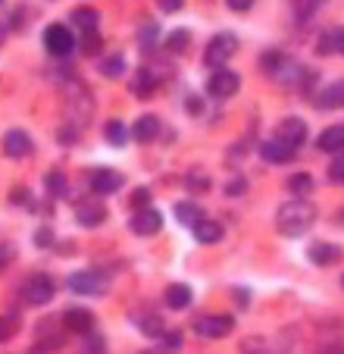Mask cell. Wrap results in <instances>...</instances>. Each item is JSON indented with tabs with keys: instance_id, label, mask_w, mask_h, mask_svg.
<instances>
[{
	"instance_id": "obj_1",
	"label": "cell",
	"mask_w": 344,
	"mask_h": 354,
	"mask_svg": "<svg viewBox=\"0 0 344 354\" xmlns=\"http://www.w3.org/2000/svg\"><path fill=\"white\" fill-rule=\"evenodd\" d=\"M313 223H316V207L307 198H292L276 210V229L282 235H288V239L304 235Z\"/></svg>"
},
{
	"instance_id": "obj_2",
	"label": "cell",
	"mask_w": 344,
	"mask_h": 354,
	"mask_svg": "<svg viewBox=\"0 0 344 354\" xmlns=\"http://www.w3.org/2000/svg\"><path fill=\"white\" fill-rule=\"evenodd\" d=\"M235 50H238V38H235L232 32H219L216 38L207 44L204 50V63L207 66H222L225 60H232Z\"/></svg>"
},
{
	"instance_id": "obj_3",
	"label": "cell",
	"mask_w": 344,
	"mask_h": 354,
	"mask_svg": "<svg viewBox=\"0 0 344 354\" xmlns=\"http://www.w3.org/2000/svg\"><path fill=\"white\" fill-rule=\"evenodd\" d=\"M22 298H26V304H35V308L47 304V301L53 298V282H50V276L32 273L26 282H22Z\"/></svg>"
},
{
	"instance_id": "obj_4",
	"label": "cell",
	"mask_w": 344,
	"mask_h": 354,
	"mask_svg": "<svg viewBox=\"0 0 344 354\" xmlns=\"http://www.w3.org/2000/svg\"><path fill=\"white\" fill-rule=\"evenodd\" d=\"M44 47L53 57H69L75 47V35L66 26H47L44 32Z\"/></svg>"
},
{
	"instance_id": "obj_5",
	"label": "cell",
	"mask_w": 344,
	"mask_h": 354,
	"mask_svg": "<svg viewBox=\"0 0 344 354\" xmlns=\"http://www.w3.org/2000/svg\"><path fill=\"white\" fill-rule=\"evenodd\" d=\"M69 288L75 295H91V298H100L106 295V279L97 273V270H85V273L69 276Z\"/></svg>"
},
{
	"instance_id": "obj_6",
	"label": "cell",
	"mask_w": 344,
	"mask_h": 354,
	"mask_svg": "<svg viewBox=\"0 0 344 354\" xmlns=\"http://www.w3.org/2000/svg\"><path fill=\"white\" fill-rule=\"evenodd\" d=\"M194 329H198V335H204V339H225V335H232L235 320L225 314L200 317V320H194Z\"/></svg>"
},
{
	"instance_id": "obj_7",
	"label": "cell",
	"mask_w": 344,
	"mask_h": 354,
	"mask_svg": "<svg viewBox=\"0 0 344 354\" xmlns=\"http://www.w3.org/2000/svg\"><path fill=\"white\" fill-rule=\"evenodd\" d=\"M241 79L238 73H232V69H216V73L210 75V82H207V94L210 97H232L235 91H238Z\"/></svg>"
},
{
	"instance_id": "obj_8",
	"label": "cell",
	"mask_w": 344,
	"mask_h": 354,
	"mask_svg": "<svg viewBox=\"0 0 344 354\" xmlns=\"http://www.w3.org/2000/svg\"><path fill=\"white\" fill-rule=\"evenodd\" d=\"M75 220H79L82 226H88V229L100 226V223L106 220L104 201H100V198H85V201H79V204H75Z\"/></svg>"
},
{
	"instance_id": "obj_9",
	"label": "cell",
	"mask_w": 344,
	"mask_h": 354,
	"mask_svg": "<svg viewBox=\"0 0 344 354\" xmlns=\"http://www.w3.org/2000/svg\"><path fill=\"white\" fill-rule=\"evenodd\" d=\"M128 226H132L135 235H157L160 229H163V216H160V210H153V207H138Z\"/></svg>"
},
{
	"instance_id": "obj_10",
	"label": "cell",
	"mask_w": 344,
	"mask_h": 354,
	"mask_svg": "<svg viewBox=\"0 0 344 354\" xmlns=\"http://www.w3.org/2000/svg\"><path fill=\"white\" fill-rule=\"evenodd\" d=\"M276 138H282L285 145H292V147L304 145V141H307V122L300 120V116H288V120L278 122Z\"/></svg>"
},
{
	"instance_id": "obj_11",
	"label": "cell",
	"mask_w": 344,
	"mask_h": 354,
	"mask_svg": "<svg viewBox=\"0 0 344 354\" xmlns=\"http://www.w3.org/2000/svg\"><path fill=\"white\" fill-rule=\"evenodd\" d=\"M307 257H310L316 267H332V263H341L344 251L338 245H332V241H313V245L307 248Z\"/></svg>"
},
{
	"instance_id": "obj_12",
	"label": "cell",
	"mask_w": 344,
	"mask_h": 354,
	"mask_svg": "<svg viewBox=\"0 0 344 354\" xmlns=\"http://www.w3.org/2000/svg\"><path fill=\"white\" fill-rule=\"evenodd\" d=\"M3 154L13 157V160H22V157L32 154V138H28V132L10 129V132L3 135Z\"/></svg>"
},
{
	"instance_id": "obj_13",
	"label": "cell",
	"mask_w": 344,
	"mask_h": 354,
	"mask_svg": "<svg viewBox=\"0 0 344 354\" xmlns=\"http://www.w3.org/2000/svg\"><path fill=\"white\" fill-rule=\"evenodd\" d=\"M126 185V179H122V173H116V169H94L91 173V192L94 194H113L120 192V188Z\"/></svg>"
},
{
	"instance_id": "obj_14",
	"label": "cell",
	"mask_w": 344,
	"mask_h": 354,
	"mask_svg": "<svg viewBox=\"0 0 344 354\" xmlns=\"http://www.w3.org/2000/svg\"><path fill=\"white\" fill-rule=\"evenodd\" d=\"M260 157L269 163H288L294 157V147L285 145L282 138H266L263 145H260Z\"/></svg>"
},
{
	"instance_id": "obj_15",
	"label": "cell",
	"mask_w": 344,
	"mask_h": 354,
	"mask_svg": "<svg viewBox=\"0 0 344 354\" xmlns=\"http://www.w3.org/2000/svg\"><path fill=\"white\" fill-rule=\"evenodd\" d=\"M63 323H66V329H73V333L88 335L94 329V314L85 308H69L66 314H63Z\"/></svg>"
},
{
	"instance_id": "obj_16",
	"label": "cell",
	"mask_w": 344,
	"mask_h": 354,
	"mask_svg": "<svg viewBox=\"0 0 344 354\" xmlns=\"http://www.w3.org/2000/svg\"><path fill=\"white\" fill-rule=\"evenodd\" d=\"M222 223L219 220H207V216H200L198 223H194V239L200 241V245H216L219 239H222Z\"/></svg>"
},
{
	"instance_id": "obj_17",
	"label": "cell",
	"mask_w": 344,
	"mask_h": 354,
	"mask_svg": "<svg viewBox=\"0 0 344 354\" xmlns=\"http://www.w3.org/2000/svg\"><path fill=\"white\" fill-rule=\"evenodd\" d=\"M66 110H69V120L79 126V122H85L88 116H91V97H88V94L79 88V94H69Z\"/></svg>"
},
{
	"instance_id": "obj_18",
	"label": "cell",
	"mask_w": 344,
	"mask_h": 354,
	"mask_svg": "<svg viewBox=\"0 0 344 354\" xmlns=\"http://www.w3.org/2000/svg\"><path fill=\"white\" fill-rule=\"evenodd\" d=\"M316 107H323V110H338V107H344V82L325 85L323 91L316 94Z\"/></svg>"
},
{
	"instance_id": "obj_19",
	"label": "cell",
	"mask_w": 344,
	"mask_h": 354,
	"mask_svg": "<svg viewBox=\"0 0 344 354\" xmlns=\"http://www.w3.org/2000/svg\"><path fill=\"white\" fill-rule=\"evenodd\" d=\"M157 135H160V120L157 116H151V113L141 116V120L135 122V129H132V138L141 141V145H151Z\"/></svg>"
},
{
	"instance_id": "obj_20",
	"label": "cell",
	"mask_w": 344,
	"mask_h": 354,
	"mask_svg": "<svg viewBox=\"0 0 344 354\" xmlns=\"http://www.w3.org/2000/svg\"><path fill=\"white\" fill-rule=\"evenodd\" d=\"M316 147L325 151V154H338V151H344V126L325 129V132L316 138Z\"/></svg>"
},
{
	"instance_id": "obj_21",
	"label": "cell",
	"mask_w": 344,
	"mask_h": 354,
	"mask_svg": "<svg viewBox=\"0 0 344 354\" xmlns=\"http://www.w3.org/2000/svg\"><path fill=\"white\" fill-rule=\"evenodd\" d=\"M163 298H166V308H172V310H185L188 304H191V288L182 286V282H175V286L166 288Z\"/></svg>"
},
{
	"instance_id": "obj_22",
	"label": "cell",
	"mask_w": 344,
	"mask_h": 354,
	"mask_svg": "<svg viewBox=\"0 0 344 354\" xmlns=\"http://www.w3.org/2000/svg\"><path fill=\"white\" fill-rule=\"evenodd\" d=\"M135 326H138L144 335H151V339H160V335L166 333L163 320H160L157 314H138V317H135Z\"/></svg>"
},
{
	"instance_id": "obj_23",
	"label": "cell",
	"mask_w": 344,
	"mask_h": 354,
	"mask_svg": "<svg viewBox=\"0 0 344 354\" xmlns=\"http://www.w3.org/2000/svg\"><path fill=\"white\" fill-rule=\"evenodd\" d=\"M175 216H179V223L182 226H188V229H194V223L200 220V207L198 204H191V201H182V204H175Z\"/></svg>"
},
{
	"instance_id": "obj_24",
	"label": "cell",
	"mask_w": 344,
	"mask_h": 354,
	"mask_svg": "<svg viewBox=\"0 0 344 354\" xmlns=\"http://www.w3.org/2000/svg\"><path fill=\"white\" fill-rule=\"evenodd\" d=\"M153 85H157V75H153V69H141L138 75H135V94L138 97H151V91H153Z\"/></svg>"
},
{
	"instance_id": "obj_25",
	"label": "cell",
	"mask_w": 344,
	"mask_h": 354,
	"mask_svg": "<svg viewBox=\"0 0 344 354\" xmlns=\"http://www.w3.org/2000/svg\"><path fill=\"white\" fill-rule=\"evenodd\" d=\"M104 135H106V141H110V145H116V147H122L128 141V129L122 126L120 120H110L104 126Z\"/></svg>"
},
{
	"instance_id": "obj_26",
	"label": "cell",
	"mask_w": 344,
	"mask_h": 354,
	"mask_svg": "<svg viewBox=\"0 0 344 354\" xmlns=\"http://www.w3.org/2000/svg\"><path fill=\"white\" fill-rule=\"evenodd\" d=\"M188 44H191V35H188L185 28H175V32L166 35V50H169V54H182Z\"/></svg>"
},
{
	"instance_id": "obj_27",
	"label": "cell",
	"mask_w": 344,
	"mask_h": 354,
	"mask_svg": "<svg viewBox=\"0 0 344 354\" xmlns=\"http://www.w3.org/2000/svg\"><path fill=\"white\" fill-rule=\"evenodd\" d=\"M73 22L79 28H85V32H91V28H97V10H91V7L73 10Z\"/></svg>"
},
{
	"instance_id": "obj_28",
	"label": "cell",
	"mask_w": 344,
	"mask_h": 354,
	"mask_svg": "<svg viewBox=\"0 0 344 354\" xmlns=\"http://www.w3.org/2000/svg\"><path fill=\"white\" fill-rule=\"evenodd\" d=\"M288 192L298 194V198H304V194L313 192V179H310V176H304V173L292 176V179H288Z\"/></svg>"
},
{
	"instance_id": "obj_29",
	"label": "cell",
	"mask_w": 344,
	"mask_h": 354,
	"mask_svg": "<svg viewBox=\"0 0 344 354\" xmlns=\"http://www.w3.org/2000/svg\"><path fill=\"white\" fill-rule=\"evenodd\" d=\"M122 69H126V60H122V57H106V60L100 63V73H104L106 79H116V75H122Z\"/></svg>"
},
{
	"instance_id": "obj_30",
	"label": "cell",
	"mask_w": 344,
	"mask_h": 354,
	"mask_svg": "<svg viewBox=\"0 0 344 354\" xmlns=\"http://www.w3.org/2000/svg\"><path fill=\"white\" fill-rule=\"evenodd\" d=\"M241 354H269V345L260 335H251V339L241 342Z\"/></svg>"
},
{
	"instance_id": "obj_31",
	"label": "cell",
	"mask_w": 344,
	"mask_h": 354,
	"mask_svg": "<svg viewBox=\"0 0 344 354\" xmlns=\"http://www.w3.org/2000/svg\"><path fill=\"white\" fill-rule=\"evenodd\" d=\"M19 333V320L16 317H0V342H10Z\"/></svg>"
},
{
	"instance_id": "obj_32",
	"label": "cell",
	"mask_w": 344,
	"mask_h": 354,
	"mask_svg": "<svg viewBox=\"0 0 344 354\" xmlns=\"http://www.w3.org/2000/svg\"><path fill=\"white\" fill-rule=\"evenodd\" d=\"M329 179L332 182H341V185H344V151H338L335 160L329 163Z\"/></svg>"
},
{
	"instance_id": "obj_33",
	"label": "cell",
	"mask_w": 344,
	"mask_h": 354,
	"mask_svg": "<svg viewBox=\"0 0 344 354\" xmlns=\"http://www.w3.org/2000/svg\"><path fill=\"white\" fill-rule=\"evenodd\" d=\"M47 192H50V194H66V176H63V173H50V176H47Z\"/></svg>"
},
{
	"instance_id": "obj_34",
	"label": "cell",
	"mask_w": 344,
	"mask_h": 354,
	"mask_svg": "<svg viewBox=\"0 0 344 354\" xmlns=\"http://www.w3.org/2000/svg\"><path fill=\"white\" fill-rule=\"evenodd\" d=\"M292 7H294V13H298V19H307V16L319 7V0H292Z\"/></svg>"
},
{
	"instance_id": "obj_35",
	"label": "cell",
	"mask_w": 344,
	"mask_h": 354,
	"mask_svg": "<svg viewBox=\"0 0 344 354\" xmlns=\"http://www.w3.org/2000/svg\"><path fill=\"white\" fill-rule=\"evenodd\" d=\"M13 261H16V245L3 241V245H0V270H7Z\"/></svg>"
},
{
	"instance_id": "obj_36",
	"label": "cell",
	"mask_w": 344,
	"mask_h": 354,
	"mask_svg": "<svg viewBox=\"0 0 344 354\" xmlns=\"http://www.w3.org/2000/svg\"><path fill=\"white\" fill-rule=\"evenodd\" d=\"M82 50H85V54H97L100 50V38H97V32H85V44H82Z\"/></svg>"
},
{
	"instance_id": "obj_37",
	"label": "cell",
	"mask_w": 344,
	"mask_h": 354,
	"mask_svg": "<svg viewBox=\"0 0 344 354\" xmlns=\"http://www.w3.org/2000/svg\"><path fill=\"white\" fill-rule=\"evenodd\" d=\"M147 201H151V192H147V188H138V192L132 194V207H147Z\"/></svg>"
},
{
	"instance_id": "obj_38",
	"label": "cell",
	"mask_w": 344,
	"mask_h": 354,
	"mask_svg": "<svg viewBox=\"0 0 344 354\" xmlns=\"http://www.w3.org/2000/svg\"><path fill=\"white\" fill-rule=\"evenodd\" d=\"M160 339H163V345L169 348V351H175V348L182 345V335H179V333H163Z\"/></svg>"
},
{
	"instance_id": "obj_39",
	"label": "cell",
	"mask_w": 344,
	"mask_h": 354,
	"mask_svg": "<svg viewBox=\"0 0 344 354\" xmlns=\"http://www.w3.org/2000/svg\"><path fill=\"white\" fill-rule=\"evenodd\" d=\"M225 192L232 194V198H238V194H245V192H247V182H245V179H232Z\"/></svg>"
},
{
	"instance_id": "obj_40",
	"label": "cell",
	"mask_w": 344,
	"mask_h": 354,
	"mask_svg": "<svg viewBox=\"0 0 344 354\" xmlns=\"http://www.w3.org/2000/svg\"><path fill=\"white\" fill-rule=\"evenodd\" d=\"M157 3H160V10H163V13H179L185 0H157Z\"/></svg>"
},
{
	"instance_id": "obj_41",
	"label": "cell",
	"mask_w": 344,
	"mask_h": 354,
	"mask_svg": "<svg viewBox=\"0 0 344 354\" xmlns=\"http://www.w3.org/2000/svg\"><path fill=\"white\" fill-rule=\"evenodd\" d=\"M229 3V10H235V13H245V10L254 7V0H225Z\"/></svg>"
},
{
	"instance_id": "obj_42",
	"label": "cell",
	"mask_w": 344,
	"mask_h": 354,
	"mask_svg": "<svg viewBox=\"0 0 344 354\" xmlns=\"http://www.w3.org/2000/svg\"><path fill=\"white\" fill-rule=\"evenodd\" d=\"M85 354H106V348H104V339H91L85 345Z\"/></svg>"
},
{
	"instance_id": "obj_43",
	"label": "cell",
	"mask_w": 344,
	"mask_h": 354,
	"mask_svg": "<svg viewBox=\"0 0 344 354\" xmlns=\"http://www.w3.org/2000/svg\"><path fill=\"white\" fill-rule=\"evenodd\" d=\"M332 41H335V50H338V54H344V28L332 32Z\"/></svg>"
},
{
	"instance_id": "obj_44",
	"label": "cell",
	"mask_w": 344,
	"mask_h": 354,
	"mask_svg": "<svg viewBox=\"0 0 344 354\" xmlns=\"http://www.w3.org/2000/svg\"><path fill=\"white\" fill-rule=\"evenodd\" d=\"M50 241H53L50 229H41V232H38V245H41V248H47V245H50Z\"/></svg>"
},
{
	"instance_id": "obj_45",
	"label": "cell",
	"mask_w": 344,
	"mask_h": 354,
	"mask_svg": "<svg viewBox=\"0 0 344 354\" xmlns=\"http://www.w3.org/2000/svg\"><path fill=\"white\" fill-rule=\"evenodd\" d=\"M188 113H200V100L198 97H188Z\"/></svg>"
},
{
	"instance_id": "obj_46",
	"label": "cell",
	"mask_w": 344,
	"mask_h": 354,
	"mask_svg": "<svg viewBox=\"0 0 344 354\" xmlns=\"http://www.w3.org/2000/svg\"><path fill=\"white\" fill-rule=\"evenodd\" d=\"M144 354H153V351H144Z\"/></svg>"
},
{
	"instance_id": "obj_47",
	"label": "cell",
	"mask_w": 344,
	"mask_h": 354,
	"mask_svg": "<svg viewBox=\"0 0 344 354\" xmlns=\"http://www.w3.org/2000/svg\"><path fill=\"white\" fill-rule=\"evenodd\" d=\"M0 3H3V0H0Z\"/></svg>"
},
{
	"instance_id": "obj_48",
	"label": "cell",
	"mask_w": 344,
	"mask_h": 354,
	"mask_svg": "<svg viewBox=\"0 0 344 354\" xmlns=\"http://www.w3.org/2000/svg\"><path fill=\"white\" fill-rule=\"evenodd\" d=\"M341 282H344V279H341Z\"/></svg>"
}]
</instances>
